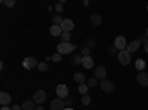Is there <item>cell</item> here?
I'll return each mask as SVG.
<instances>
[{
  "instance_id": "34",
  "label": "cell",
  "mask_w": 148,
  "mask_h": 110,
  "mask_svg": "<svg viewBox=\"0 0 148 110\" xmlns=\"http://www.w3.org/2000/svg\"><path fill=\"white\" fill-rule=\"evenodd\" d=\"M116 51H117V49H116V48H114V46H113V48H110V49H108V52H110V54H114Z\"/></svg>"
},
{
  "instance_id": "9",
  "label": "cell",
  "mask_w": 148,
  "mask_h": 110,
  "mask_svg": "<svg viewBox=\"0 0 148 110\" xmlns=\"http://www.w3.org/2000/svg\"><path fill=\"white\" fill-rule=\"evenodd\" d=\"M10 101H12V97H10L6 91L0 92V104H2V106H9Z\"/></svg>"
},
{
  "instance_id": "36",
  "label": "cell",
  "mask_w": 148,
  "mask_h": 110,
  "mask_svg": "<svg viewBox=\"0 0 148 110\" xmlns=\"http://www.w3.org/2000/svg\"><path fill=\"white\" fill-rule=\"evenodd\" d=\"M34 110H43V107H42V104H39V106H36V109Z\"/></svg>"
},
{
  "instance_id": "3",
  "label": "cell",
  "mask_w": 148,
  "mask_h": 110,
  "mask_svg": "<svg viewBox=\"0 0 148 110\" xmlns=\"http://www.w3.org/2000/svg\"><path fill=\"white\" fill-rule=\"evenodd\" d=\"M56 95H58V98L61 100H64L68 97V86L64 83H59L58 86H56Z\"/></svg>"
},
{
  "instance_id": "29",
  "label": "cell",
  "mask_w": 148,
  "mask_h": 110,
  "mask_svg": "<svg viewBox=\"0 0 148 110\" xmlns=\"http://www.w3.org/2000/svg\"><path fill=\"white\" fill-rule=\"evenodd\" d=\"M89 52H90V49H89V48H82V57H88L89 55Z\"/></svg>"
},
{
  "instance_id": "26",
  "label": "cell",
  "mask_w": 148,
  "mask_h": 110,
  "mask_svg": "<svg viewBox=\"0 0 148 110\" xmlns=\"http://www.w3.org/2000/svg\"><path fill=\"white\" fill-rule=\"evenodd\" d=\"M15 3H16L15 0H3V5H5V6H8V8H14V6H15Z\"/></svg>"
},
{
  "instance_id": "8",
  "label": "cell",
  "mask_w": 148,
  "mask_h": 110,
  "mask_svg": "<svg viewBox=\"0 0 148 110\" xmlns=\"http://www.w3.org/2000/svg\"><path fill=\"white\" fill-rule=\"evenodd\" d=\"M65 109V101L61 98H55L51 101V110H64Z\"/></svg>"
},
{
  "instance_id": "21",
  "label": "cell",
  "mask_w": 148,
  "mask_h": 110,
  "mask_svg": "<svg viewBox=\"0 0 148 110\" xmlns=\"http://www.w3.org/2000/svg\"><path fill=\"white\" fill-rule=\"evenodd\" d=\"M70 39H71L70 33H62V36H61V42H64V43H70Z\"/></svg>"
},
{
  "instance_id": "5",
  "label": "cell",
  "mask_w": 148,
  "mask_h": 110,
  "mask_svg": "<svg viewBox=\"0 0 148 110\" xmlns=\"http://www.w3.org/2000/svg\"><path fill=\"white\" fill-rule=\"evenodd\" d=\"M45 100H46V92L43 89H37L33 95V101L36 104H42V103H45Z\"/></svg>"
},
{
  "instance_id": "27",
  "label": "cell",
  "mask_w": 148,
  "mask_h": 110,
  "mask_svg": "<svg viewBox=\"0 0 148 110\" xmlns=\"http://www.w3.org/2000/svg\"><path fill=\"white\" fill-rule=\"evenodd\" d=\"M37 68H39L40 71H47V64H46V63H39Z\"/></svg>"
},
{
  "instance_id": "17",
  "label": "cell",
  "mask_w": 148,
  "mask_h": 110,
  "mask_svg": "<svg viewBox=\"0 0 148 110\" xmlns=\"http://www.w3.org/2000/svg\"><path fill=\"white\" fill-rule=\"evenodd\" d=\"M74 80H76L77 83H84V80H86V76L83 75V73H80V71H77V73H74Z\"/></svg>"
},
{
  "instance_id": "23",
  "label": "cell",
  "mask_w": 148,
  "mask_h": 110,
  "mask_svg": "<svg viewBox=\"0 0 148 110\" xmlns=\"http://www.w3.org/2000/svg\"><path fill=\"white\" fill-rule=\"evenodd\" d=\"M90 101H92L90 95H83V98H82V104H83V106H89Z\"/></svg>"
},
{
  "instance_id": "38",
  "label": "cell",
  "mask_w": 148,
  "mask_h": 110,
  "mask_svg": "<svg viewBox=\"0 0 148 110\" xmlns=\"http://www.w3.org/2000/svg\"><path fill=\"white\" fill-rule=\"evenodd\" d=\"M64 110H74V109H71V107H65Z\"/></svg>"
},
{
  "instance_id": "31",
  "label": "cell",
  "mask_w": 148,
  "mask_h": 110,
  "mask_svg": "<svg viewBox=\"0 0 148 110\" xmlns=\"http://www.w3.org/2000/svg\"><path fill=\"white\" fill-rule=\"evenodd\" d=\"M52 61H55V63H58V61H61V54H55L52 57Z\"/></svg>"
},
{
  "instance_id": "37",
  "label": "cell",
  "mask_w": 148,
  "mask_h": 110,
  "mask_svg": "<svg viewBox=\"0 0 148 110\" xmlns=\"http://www.w3.org/2000/svg\"><path fill=\"white\" fill-rule=\"evenodd\" d=\"M145 52H147V54H148V42H147V43H145Z\"/></svg>"
},
{
  "instance_id": "19",
  "label": "cell",
  "mask_w": 148,
  "mask_h": 110,
  "mask_svg": "<svg viewBox=\"0 0 148 110\" xmlns=\"http://www.w3.org/2000/svg\"><path fill=\"white\" fill-rule=\"evenodd\" d=\"M135 67H136L139 71H144V68H145V61H144L142 58H138L136 63H135Z\"/></svg>"
},
{
  "instance_id": "32",
  "label": "cell",
  "mask_w": 148,
  "mask_h": 110,
  "mask_svg": "<svg viewBox=\"0 0 148 110\" xmlns=\"http://www.w3.org/2000/svg\"><path fill=\"white\" fill-rule=\"evenodd\" d=\"M73 104V98H71V97H67V100H65V106L67 107H70Z\"/></svg>"
},
{
  "instance_id": "14",
  "label": "cell",
  "mask_w": 148,
  "mask_h": 110,
  "mask_svg": "<svg viewBox=\"0 0 148 110\" xmlns=\"http://www.w3.org/2000/svg\"><path fill=\"white\" fill-rule=\"evenodd\" d=\"M93 64H95V61H93V58H92L90 55H88V57H83L82 66H83L84 68H92V67H93Z\"/></svg>"
},
{
  "instance_id": "15",
  "label": "cell",
  "mask_w": 148,
  "mask_h": 110,
  "mask_svg": "<svg viewBox=\"0 0 148 110\" xmlns=\"http://www.w3.org/2000/svg\"><path fill=\"white\" fill-rule=\"evenodd\" d=\"M139 46H141V42H139V40H133V42H130V43L127 45L126 51H127L129 54H132V52H135V51H138Z\"/></svg>"
},
{
  "instance_id": "35",
  "label": "cell",
  "mask_w": 148,
  "mask_h": 110,
  "mask_svg": "<svg viewBox=\"0 0 148 110\" xmlns=\"http://www.w3.org/2000/svg\"><path fill=\"white\" fill-rule=\"evenodd\" d=\"M0 110H12V107H8V106H3Z\"/></svg>"
},
{
  "instance_id": "13",
  "label": "cell",
  "mask_w": 148,
  "mask_h": 110,
  "mask_svg": "<svg viewBox=\"0 0 148 110\" xmlns=\"http://www.w3.org/2000/svg\"><path fill=\"white\" fill-rule=\"evenodd\" d=\"M49 31H51L52 36H55V37H61L62 36V28H61V26H55V24H52V27L49 28Z\"/></svg>"
},
{
  "instance_id": "22",
  "label": "cell",
  "mask_w": 148,
  "mask_h": 110,
  "mask_svg": "<svg viewBox=\"0 0 148 110\" xmlns=\"http://www.w3.org/2000/svg\"><path fill=\"white\" fill-rule=\"evenodd\" d=\"M52 21H53V24H55V26H61V24H62V21H64V19H62V18H61V17H59V15L56 14V15H53Z\"/></svg>"
},
{
  "instance_id": "24",
  "label": "cell",
  "mask_w": 148,
  "mask_h": 110,
  "mask_svg": "<svg viewBox=\"0 0 148 110\" xmlns=\"http://www.w3.org/2000/svg\"><path fill=\"white\" fill-rule=\"evenodd\" d=\"M98 85V79L96 77H90L89 80H88V86L89 88H93V86H96Z\"/></svg>"
},
{
  "instance_id": "12",
  "label": "cell",
  "mask_w": 148,
  "mask_h": 110,
  "mask_svg": "<svg viewBox=\"0 0 148 110\" xmlns=\"http://www.w3.org/2000/svg\"><path fill=\"white\" fill-rule=\"evenodd\" d=\"M61 28H62L64 33H70L73 28H74V22L71 19H64L62 24H61Z\"/></svg>"
},
{
  "instance_id": "40",
  "label": "cell",
  "mask_w": 148,
  "mask_h": 110,
  "mask_svg": "<svg viewBox=\"0 0 148 110\" xmlns=\"http://www.w3.org/2000/svg\"><path fill=\"white\" fill-rule=\"evenodd\" d=\"M147 10H148V6H147Z\"/></svg>"
},
{
  "instance_id": "28",
  "label": "cell",
  "mask_w": 148,
  "mask_h": 110,
  "mask_svg": "<svg viewBox=\"0 0 148 110\" xmlns=\"http://www.w3.org/2000/svg\"><path fill=\"white\" fill-rule=\"evenodd\" d=\"M62 9H64V3H62V2L56 3V6H55V10H56V12H62Z\"/></svg>"
},
{
  "instance_id": "33",
  "label": "cell",
  "mask_w": 148,
  "mask_h": 110,
  "mask_svg": "<svg viewBox=\"0 0 148 110\" xmlns=\"http://www.w3.org/2000/svg\"><path fill=\"white\" fill-rule=\"evenodd\" d=\"M12 110H22V106H12Z\"/></svg>"
},
{
  "instance_id": "20",
  "label": "cell",
  "mask_w": 148,
  "mask_h": 110,
  "mask_svg": "<svg viewBox=\"0 0 148 110\" xmlns=\"http://www.w3.org/2000/svg\"><path fill=\"white\" fill-rule=\"evenodd\" d=\"M88 91H89V86H88L86 83L79 85V92H80L82 95H88Z\"/></svg>"
},
{
  "instance_id": "4",
  "label": "cell",
  "mask_w": 148,
  "mask_h": 110,
  "mask_svg": "<svg viewBox=\"0 0 148 110\" xmlns=\"http://www.w3.org/2000/svg\"><path fill=\"white\" fill-rule=\"evenodd\" d=\"M114 48L119 51H125L127 45H126V39H125V36H117V37L114 39Z\"/></svg>"
},
{
  "instance_id": "11",
  "label": "cell",
  "mask_w": 148,
  "mask_h": 110,
  "mask_svg": "<svg viewBox=\"0 0 148 110\" xmlns=\"http://www.w3.org/2000/svg\"><path fill=\"white\" fill-rule=\"evenodd\" d=\"M105 76H107V70L104 68V67H96L95 68V76L93 77H96L98 80H104L105 79Z\"/></svg>"
},
{
  "instance_id": "6",
  "label": "cell",
  "mask_w": 148,
  "mask_h": 110,
  "mask_svg": "<svg viewBox=\"0 0 148 110\" xmlns=\"http://www.w3.org/2000/svg\"><path fill=\"white\" fill-rule=\"evenodd\" d=\"M99 86H101V89H102L104 92H108V94L114 91V83L111 82V80H108V79L101 80V82H99Z\"/></svg>"
},
{
  "instance_id": "30",
  "label": "cell",
  "mask_w": 148,
  "mask_h": 110,
  "mask_svg": "<svg viewBox=\"0 0 148 110\" xmlns=\"http://www.w3.org/2000/svg\"><path fill=\"white\" fill-rule=\"evenodd\" d=\"M139 42H141V43H147V42H148V36H147V34H142L141 37H139Z\"/></svg>"
},
{
  "instance_id": "7",
  "label": "cell",
  "mask_w": 148,
  "mask_h": 110,
  "mask_svg": "<svg viewBox=\"0 0 148 110\" xmlns=\"http://www.w3.org/2000/svg\"><path fill=\"white\" fill-rule=\"evenodd\" d=\"M117 58H119V61L123 64V66H127L129 63H130V54L125 49V51H120L119 52V55H117Z\"/></svg>"
},
{
  "instance_id": "18",
  "label": "cell",
  "mask_w": 148,
  "mask_h": 110,
  "mask_svg": "<svg viewBox=\"0 0 148 110\" xmlns=\"http://www.w3.org/2000/svg\"><path fill=\"white\" fill-rule=\"evenodd\" d=\"M36 109V103L34 101H25L22 104V110H34Z\"/></svg>"
},
{
  "instance_id": "25",
  "label": "cell",
  "mask_w": 148,
  "mask_h": 110,
  "mask_svg": "<svg viewBox=\"0 0 148 110\" xmlns=\"http://www.w3.org/2000/svg\"><path fill=\"white\" fill-rule=\"evenodd\" d=\"M82 61H83V57L82 55H74L73 57V63L74 64H82Z\"/></svg>"
},
{
  "instance_id": "2",
  "label": "cell",
  "mask_w": 148,
  "mask_h": 110,
  "mask_svg": "<svg viewBox=\"0 0 148 110\" xmlns=\"http://www.w3.org/2000/svg\"><path fill=\"white\" fill-rule=\"evenodd\" d=\"M39 66V61H37L34 57H27L25 59L22 61V67L27 68V70H33L34 67Z\"/></svg>"
},
{
  "instance_id": "16",
  "label": "cell",
  "mask_w": 148,
  "mask_h": 110,
  "mask_svg": "<svg viewBox=\"0 0 148 110\" xmlns=\"http://www.w3.org/2000/svg\"><path fill=\"white\" fill-rule=\"evenodd\" d=\"M90 22L93 24V26H101V24H102V17L99 14H92Z\"/></svg>"
},
{
  "instance_id": "39",
  "label": "cell",
  "mask_w": 148,
  "mask_h": 110,
  "mask_svg": "<svg viewBox=\"0 0 148 110\" xmlns=\"http://www.w3.org/2000/svg\"><path fill=\"white\" fill-rule=\"evenodd\" d=\"M145 34H147V36H148V28H147V33H145Z\"/></svg>"
},
{
  "instance_id": "1",
  "label": "cell",
  "mask_w": 148,
  "mask_h": 110,
  "mask_svg": "<svg viewBox=\"0 0 148 110\" xmlns=\"http://www.w3.org/2000/svg\"><path fill=\"white\" fill-rule=\"evenodd\" d=\"M77 49V46L76 45H73V43H64V42H61L58 46H56V51L58 54L61 55H64V54H71Z\"/></svg>"
},
{
  "instance_id": "10",
  "label": "cell",
  "mask_w": 148,
  "mask_h": 110,
  "mask_svg": "<svg viewBox=\"0 0 148 110\" xmlns=\"http://www.w3.org/2000/svg\"><path fill=\"white\" fill-rule=\"evenodd\" d=\"M136 80H138V83L141 85V86H147L148 85V73L147 71H139Z\"/></svg>"
}]
</instances>
